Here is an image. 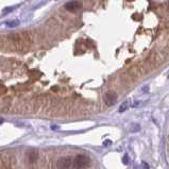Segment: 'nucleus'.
Returning <instances> with one entry per match:
<instances>
[{
  "label": "nucleus",
  "mask_w": 169,
  "mask_h": 169,
  "mask_svg": "<svg viewBox=\"0 0 169 169\" xmlns=\"http://www.w3.org/2000/svg\"><path fill=\"white\" fill-rule=\"evenodd\" d=\"M90 160L85 155H77L73 160V168L75 169H85L88 167Z\"/></svg>",
  "instance_id": "nucleus-1"
},
{
  "label": "nucleus",
  "mask_w": 169,
  "mask_h": 169,
  "mask_svg": "<svg viewBox=\"0 0 169 169\" xmlns=\"http://www.w3.org/2000/svg\"><path fill=\"white\" fill-rule=\"evenodd\" d=\"M57 169H73V160L70 157H62L57 162Z\"/></svg>",
  "instance_id": "nucleus-2"
},
{
  "label": "nucleus",
  "mask_w": 169,
  "mask_h": 169,
  "mask_svg": "<svg viewBox=\"0 0 169 169\" xmlns=\"http://www.w3.org/2000/svg\"><path fill=\"white\" fill-rule=\"evenodd\" d=\"M104 101L108 105H113L116 103L117 101V95L114 92H108V94H105L104 96Z\"/></svg>",
  "instance_id": "nucleus-3"
},
{
  "label": "nucleus",
  "mask_w": 169,
  "mask_h": 169,
  "mask_svg": "<svg viewBox=\"0 0 169 169\" xmlns=\"http://www.w3.org/2000/svg\"><path fill=\"white\" fill-rule=\"evenodd\" d=\"M81 3L79 1H70V2H67L65 4V9L70 12H75L77 10H79L81 8Z\"/></svg>",
  "instance_id": "nucleus-4"
},
{
  "label": "nucleus",
  "mask_w": 169,
  "mask_h": 169,
  "mask_svg": "<svg viewBox=\"0 0 169 169\" xmlns=\"http://www.w3.org/2000/svg\"><path fill=\"white\" fill-rule=\"evenodd\" d=\"M36 157H37L36 151H31V152L29 153V161H30L31 163H33V162L36 161Z\"/></svg>",
  "instance_id": "nucleus-5"
},
{
  "label": "nucleus",
  "mask_w": 169,
  "mask_h": 169,
  "mask_svg": "<svg viewBox=\"0 0 169 169\" xmlns=\"http://www.w3.org/2000/svg\"><path fill=\"white\" fill-rule=\"evenodd\" d=\"M18 24H19V21H18V20H13V21H9V23H6V26H8V27H11V28L18 26Z\"/></svg>",
  "instance_id": "nucleus-6"
},
{
  "label": "nucleus",
  "mask_w": 169,
  "mask_h": 169,
  "mask_svg": "<svg viewBox=\"0 0 169 169\" xmlns=\"http://www.w3.org/2000/svg\"><path fill=\"white\" fill-rule=\"evenodd\" d=\"M6 92H8V88H6L4 85H2V84H0V96L4 95Z\"/></svg>",
  "instance_id": "nucleus-7"
},
{
  "label": "nucleus",
  "mask_w": 169,
  "mask_h": 169,
  "mask_svg": "<svg viewBox=\"0 0 169 169\" xmlns=\"http://www.w3.org/2000/svg\"><path fill=\"white\" fill-rule=\"evenodd\" d=\"M127 108H128V102H124V103L121 104L120 108H119V112H123V111H126Z\"/></svg>",
  "instance_id": "nucleus-8"
},
{
  "label": "nucleus",
  "mask_w": 169,
  "mask_h": 169,
  "mask_svg": "<svg viewBox=\"0 0 169 169\" xmlns=\"http://www.w3.org/2000/svg\"><path fill=\"white\" fill-rule=\"evenodd\" d=\"M122 162H123L124 164H128V156H127V155L123 157V160H122Z\"/></svg>",
  "instance_id": "nucleus-9"
},
{
  "label": "nucleus",
  "mask_w": 169,
  "mask_h": 169,
  "mask_svg": "<svg viewBox=\"0 0 169 169\" xmlns=\"http://www.w3.org/2000/svg\"><path fill=\"white\" fill-rule=\"evenodd\" d=\"M12 10H13L12 8H11V9H6V10H4V11H6V12H4L3 14H6V13H9V12H10V11H12Z\"/></svg>",
  "instance_id": "nucleus-10"
},
{
  "label": "nucleus",
  "mask_w": 169,
  "mask_h": 169,
  "mask_svg": "<svg viewBox=\"0 0 169 169\" xmlns=\"http://www.w3.org/2000/svg\"><path fill=\"white\" fill-rule=\"evenodd\" d=\"M104 145H105V146L111 145V141H105V143H104Z\"/></svg>",
  "instance_id": "nucleus-11"
},
{
  "label": "nucleus",
  "mask_w": 169,
  "mask_h": 169,
  "mask_svg": "<svg viewBox=\"0 0 169 169\" xmlns=\"http://www.w3.org/2000/svg\"><path fill=\"white\" fill-rule=\"evenodd\" d=\"M2 122H3V120H2V119H0V124H1Z\"/></svg>",
  "instance_id": "nucleus-12"
}]
</instances>
